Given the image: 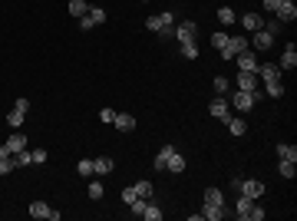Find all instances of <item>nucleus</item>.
<instances>
[{
	"label": "nucleus",
	"mask_w": 297,
	"mask_h": 221,
	"mask_svg": "<svg viewBox=\"0 0 297 221\" xmlns=\"http://www.w3.org/2000/svg\"><path fill=\"white\" fill-rule=\"evenodd\" d=\"M234 188H238L241 195H248L251 202H258L261 195H264V182H258V178H241V182L234 185Z\"/></svg>",
	"instance_id": "1"
},
{
	"label": "nucleus",
	"mask_w": 297,
	"mask_h": 221,
	"mask_svg": "<svg viewBox=\"0 0 297 221\" xmlns=\"http://www.w3.org/2000/svg\"><path fill=\"white\" fill-rule=\"evenodd\" d=\"M27 109H30V102H27V99H17V102H13V109L7 112L10 129H20V126H23V119H27Z\"/></svg>",
	"instance_id": "2"
},
{
	"label": "nucleus",
	"mask_w": 297,
	"mask_h": 221,
	"mask_svg": "<svg viewBox=\"0 0 297 221\" xmlns=\"http://www.w3.org/2000/svg\"><path fill=\"white\" fill-rule=\"evenodd\" d=\"M248 50V37H228V43L222 46V56L224 60H234L238 53H244Z\"/></svg>",
	"instance_id": "3"
},
{
	"label": "nucleus",
	"mask_w": 297,
	"mask_h": 221,
	"mask_svg": "<svg viewBox=\"0 0 297 221\" xmlns=\"http://www.w3.org/2000/svg\"><path fill=\"white\" fill-rule=\"evenodd\" d=\"M27 212L33 215V218H40V221H56V218H60V212H53L47 202H30Z\"/></svg>",
	"instance_id": "4"
},
{
	"label": "nucleus",
	"mask_w": 297,
	"mask_h": 221,
	"mask_svg": "<svg viewBox=\"0 0 297 221\" xmlns=\"http://www.w3.org/2000/svg\"><path fill=\"white\" fill-rule=\"evenodd\" d=\"M20 148H27V136H23V132H13V136L0 146V155H13V152H20Z\"/></svg>",
	"instance_id": "5"
},
{
	"label": "nucleus",
	"mask_w": 297,
	"mask_h": 221,
	"mask_svg": "<svg viewBox=\"0 0 297 221\" xmlns=\"http://www.w3.org/2000/svg\"><path fill=\"white\" fill-rule=\"evenodd\" d=\"M261 99V89L258 92H234V106H238V112H248V109H254V102Z\"/></svg>",
	"instance_id": "6"
},
{
	"label": "nucleus",
	"mask_w": 297,
	"mask_h": 221,
	"mask_svg": "<svg viewBox=\"0 0 297 221\" xmlns=\"http://www.w3.org/2000/svg\"><path fill=\"white\" fill-rule=\"evenodd\" d=\"M238 89L241 92H258L261 89V79H258V73H238Z\"/></svg>",
	"instance_id": "7"
},
{
	"label": "nucleus",
	"mask_w": 297,
	"mask_h": 221,
	"mask_svg": "<svg viewBox=\"0 0 297 221\" xmlns=\"http://www.w3.org/2000/svg\"><path fill=\"white\" fill-rule=\"evenodd\" d=\"M212 116H215V119H228V116H231V102H228V99H224V96H215V99H212Z\"/></svg>",
	"instance_id": "8"
},
{
	"label": "nucleus",
	"mask_w": 297,
	"mask_h": 221,
	"mask_svg": "<svg viewBox=\"0 0 297 221\" xmlns=\"http://www.w3.org/2000/svg\"><path fill=\"white\" fill-rule=\"evenodd\" d=\"M175 37L182 40V43H192V40L198 37V23H195V20H185L182 27H175Z\"/></svg>",
	"instance_id": "9"
},
{
	"label": "nucleus",
	"mask_w": 297,
	"mask_h": 221,
	"mask_svg": "<svg viewBox=\"0 0 297 221\" xmlns=\"http://www.w3.org/2000/svg\"><path fill=\"white\" fill-rule=\"evenodd\" d=\"M258 79H264V83H271V79H281V66L278 63H258Z\"/></svg>",
	"instance_id": "10"
},
{
	"label": "nucleus",
	"mask_w": 297,
	"mask_h": 221,
	"mask_svg": "<svg viewBox=\"0 0 297 221\" xmlns=\"http://www.w3.org/2000/svg\"><path fill=\"white\" fill-rule=\"evenodd\" d=\"M241 27L248 30V33H258V30H264V17H261V13H244Z\"/></svg>",
	"instance_id": "11"
},
{
	"label": "nucleus",
	"mask_w": 297,
	"mask_h": 221,
	"mask_svg": "<svg viewBox=\"0 0 297 221\" xmlns=\"http://www.w3.org/2000/svg\"><path fill=\"white\" fill-rule=\"evenodd\" d=\"M238 70H244V73H254V70H258V56L248 53V50H244V53H238Z\"/></svg>",
	"instance_id": "12"
},
{
	"label": "nucleus",
	"mask_w": 297,
	"mask_h": 221,
	"mask_svg": "<svg viewBox=\"0 0 297 221\" xmlns=\"http://www.w3.org/2000/svg\"><path fill=\"white\" fill-rule=\"evenodd\" d=\"M112 126H116L119 132H132V129H136V119H132L129 112H116V119H112Z\"/></svg>",
	"instance_id": "13"
},
{
	"label": "nucleus",
	"mask_w": 297,
	"mask_h": 221,
	"mask_svg": "<svg viewBox=\"0 0 297 221\" xmlns=\"http://www.w3.org/2000/svg\"><path fill=\"white\" fill-rule=\"evenodd\" d=\"M281 70H294L297 66V46L294 43H288V50H284V56H281Z\"/></svg>",
	"instance_id": "14"
},
{
	"label": "nucleus",
	"mask_w": 297,
	"mask_h": 221,
	"mask_svg": "<svg viewBox=\"0 0 297 221\" xmlns=\"http://www.w3.org/2000/svg\"><path fill=\"white\" fill-rule=\"evenodd\" d=\"M274 13H278L281 23H291V20H297V7H294V3H281Z\"/></svg>",
	"instance_id": "15"
},
{
	"label": "nucleus",
	"mask_w": 297,
	"mask_h": 221,
	"mask_svg": "<svg viewBox=\"0 0 297 221\" xmlns=\"http://www.w3.org/2000/svg\"><path fill=\"white\" fill-rule=\"evenodd\" d=\"M224 126H228V132H231V136H244V132H248L244 119H238V116H228V119H224Z\"/></svg>",
	"instance_id": "16"
},
{
	"label": "nucleus",
	"mask_w": 297,
	"mask_h": 221,
	"mask_svg": "<svg viewBox=\"0 0 297 221\" xmlns=\"http://www.w3.org/2000/svg\"><path fill=\"white\" fill-rule=\"evenodd\" d=\"M202 218H205V221H222V218H224V205H205Z\"/></svg>",
	"instance_id": "17"
},
{
	"label": "nucleus",
	"mask_w": 297,
	"mask_h": 221,
	"mask_svg": "<svg viewBox=\"0 0 297 221\" xmlns=\"http://www.w3.org/2000/svg\"><path fill=\"white\" fill-rule=\"evenodd\" d=\"M165 168L172 172V175H182V172H185V158L178 155V152H172V158L165 162Z\"/></svg>",
	"instance_id": "18"
},
{
	"label": "nucleus",
	"mask_w": 297,
	"mask_h": 221,
	"mask_svg": "<svg viewBox=\"0 0 297 221\" xmlns=\"http://www.w3.org/2000/svg\"><path fill=\"white\" fill-rule=\"evenodd\" d=\"M172 152H175V146H162V148H158V155H155V168H158V172L165 168V162L172 158Z\"/></svg>",
	"instance_id": "19"
},
{
	"label": "nucleus",
	"mask_w": 297,
	"mask_h": 221,
	"mask_svg": "<svg viewBox=\"0 0 297 221\" xmlns=\"http://www.w3.org/2000/svg\"><path fill=\"white\" fill-rule=\"evenodd\" d=\"M278 172H281V175H284V178H288V182H294V175H297V165H294V162H291V158H281Z\"/></svg>",
	"instance_id": "20"
},
{
	"label": "nucleus",
	"mask_w": 297,
	"mask_h": 221,
	"mask_svg": "<svg viewBox=\"0 0 297 221\" xmlns=\"http://www.w3.org/2000/svg\"><path fill=\"white\" fill-rule=\"evenodd\" d=\"M271 43H274V37H271L268 30H258V33H254V46H258V50H271Z\"/></svg>",
	"instance_id": "21"
},
{
	"label": "nucleus",
	"mask_w": 297,
	"mask_h": 221,
	"mask_svg": "<svg viewBox=\"0 0 297 221\" xmlns=\"http://www.w3.org/2000/svg\"><path fill=\"white\" fill-rule=\"evenodd\" d=\"M70 13H73L76 20L86 17V13H89V3H86V0H70Z\"/></svg>",
	"instance_id": "22"
},
{
	"label": "nucleus",
	"mask_w": 297,
	"mask_h": 221,
	"mask_svg": "<svg viewBox=\"0 0 297 221\" xmlns=\"http://www.w3.org/2000/svg\"><path fill=\"white\" fill-rule=\"evenodd\" d=\"M93 172L96 175H109L112 172V158H93Z\"/></svg>",
	"instance_id": "23"
},
{
	"label": "nucleus",
	"mask_w": 297,
	"mask_h": 221,
	"mask_svg": "<svg viewBox=\"0 0 297 221\" xmlns=\"http://www.w3.org/2000/svg\"><path fill=\"white\" fill-rule=\"evenodd\" d=\"M251 205H254V202H251L248 195H241V192H238V212H234V215H238V221H244V215H248V208H251Z\"/></svg>",
	"instance_id": "24"
},
{
	"label": "nucleus",
	"mask_w": 297,
	"mask_h": 221,
	"mask_svg": "<svg viewBox=\"0 0 297 221\" xmlns=\"http://www.w3.org/2000/svg\"><path fill=\"white\" fill-rule=\"evenodd\" d=\"M278 155H281V158H291V162H297V146H288V142H278Z\"/></svg>",
	"instance_id": "25"
},
{
	"label": "nucleus",
	"mask_w": 297,
	"mask_h": 221,
	"mask_svg": "<svg viewBox=\"0 0 297 221\" xmlns=\"http://www.w3.org/2000/svg\"><path fill=\"white\" fill-rule=\"evenodd\" d=\"M205 205H224V195L218 192V188H208V192H205Z\"/></svg>",
	"instance_id": "26"
},
{
	"label": "nucleus",
	"mask_w": 297,
	"mask_h": 221,
	"mask_svg": "<svg viewBox=\"0 0 297 221\" xmlns=\"http://www.w3.org/2000/svg\"><path fill=\"white\" fill-rule=\"evenodd\" d=\"M264 86H268V96H271V99L284 96V83H281V79H271V83H264Z\"/></svg>",
	"instance_id": "27"
},
{
	"label": "nucleus",
	"mask_w": 297,
	"mask_h": 221,
	"mask_svg": "<svg viewBox=\"0 0 297 221\" xmlns=\"http://www.w3.org/2000/svg\"><path fill=\"white\" fill-rule=\"evenodd\" d=\"M76 172H79V175H83V178L96 175V172H93V158H79V165H76Z\"/></svg>",
	"instance_id": "28"
},
{
	"label": "nucleus",
	"mask_w": 297,
	"mask_h": 221,
	"mask_svg": "<svg viewBox=\"0 0 297 221\" xmlns=\"http://www.w3.org/2000/svg\"><path fill=\"white\" fill-rule=\"evenodd\" d=\"M17 168V162H13V155H0V175H10Z\"/></svg>",
	"instance_id": "29"
},
{
	"label": "nucleus",
	"mask_w": 297,
	"mask_h": 221,
	"mask_svg": "<svg viewBox=\"0 0 297 221\" xmlns=\"http://www.w3.org/2000/svg\"><path fill=\"white\" fill-rule=\"evenodd\" d=\"M218 23L231 27V23H234V10H231V7H222V10H218Z\"/></svg>",
	"instance_id": "30"
},
{
	"label": "nucleus",
	"mask_w": 297,
	"mask_h": 221,
	"mask_svg": "<svg viewBox=\"0 0 297 221\" xmlns=\"http://www.w3.org/2000/svg\"><path fill=\"white\" fill-rule=\"evenodd\" d=\"M86 192H89V198H93V202H99V198H102V182H99V178H93Z\"/></svg>",
	"instance_id": "31"
},
{
	"label": "nucleus",
	"mask_w": 297,
	"mask_h": 221,
	"mask_svg": "<svg viewBox=\"0 0 297 221\" xmlns=\"http://www.w3.org/2000/svg\"><path fill=\"white\" fill-rule=\"evenodd\" d=\"M132 188H136V195H139V198H152V182H136Z\"/></svg>",
	"instance_id": "32"
},
{
	"label": "nucleus",
	"mask_w": 297,
	"mask_h": 221,
	"mask_svg": "<svg viewBox=\"0 0 297 221\" xmlns=\"http://www.w3.org/2000/svg\"><path fill=\"white\" fill-rule=\"evenodd\" d=\"M142 218H146V221H158V218H162L158 205H152V202H148V205H146V212H142Z\"/></svg>",
	"instance_id": "33"
},
{
	"label": "nucleus",
	"mask_w": 297,
	"mask_h": 221,
	"mask_svg": "<svg viewBox=\"0 0 297 221\" xmlns=\"http://www.w3.org/2000/svg\"><path fill=\"white\" fill-rule=\"evenodd\" d=\"M244 221H264V208L251 205V208H248V215H244Z\"/></svg>",
	"instance_id": "34"
},
{
	"label": "nucleus",
	"mask_w": 297,
	"mask_h": 221,
	"mask_svg": "<svg viewBox=\"0 0 297 221\" xmlns=\"http://www.w3.org/2000/svg\"><path fill=\"white\" fill-rule=\"evenodd\" d=\"M89 17H93V23L99 27V23H106V10H102V7H89Z\"/></svg>",
	"instance_id": "35"
},
{
	"label": "nucleus",
	"mask_w": 297,
	"mask_h": 221,
	"mask_svg": "<svg viewBox=\"0 0 297 221\" xmlns=\"http://www.w3.org/2000/svg\"><path fill=\"white\" fill-rule=\"evenodd\" d=\"M224 43H228V33H224V30H218V33H212V46H215V50H222Z\"/></svg>",
	"instance_id": "36"
},
{
	"label": "nucleus",
	"mask_w": 297,
	"mask_h": 221,
	"mask_svg": "<svg viewBox=\"0 0 297 221\" xmlns=\"http://www.w3.org/2000/svg\"><path fill=\"white\" fill-rule=\"evenodd\" d=\"M146 205H148V198H136V202H129V208H132V215H139V218H142Z\"/></svg>",
	"instance_id": "37"
},
{
	"label": "nucleus",
	"mask_w": 297,
	"mask_h": 221,
	"mask_svg": "<svg viewBox=\"0 0 297 221\" xmlns=\"http://www.w3.org/2000/svg\"><path fill=\"white\" fill-rule=\"evenodd\" d=\"M13 162H17V165H33V162H30V152H27V148L13 152Z\"/></svg>",
	"instance_id": "38"
},
{
	"label": "nucleus",
	"mask_w": 297,
	"mask_h": 221,
	"mask_svg": "<svg viewBox=\"0 0 297 221\" xmlns=\"http://www.w3.org/2000/svg\"><path fill=\"white\" fill-rule=\"evenodd\" d=\"M264 27H268V33H271V37H278L281 30H284V23H281V20L274 17V20H268V23H264Z\"/></svg>",
	"instance_id": "39"
},
{
	"label": "nucleus",
	"mask_w": 297,
	"mask_h": 221,
	"mask_svg": "<svg viewBox=\"0 0 297 221\" xmlns=\"http://www.w3.org/2000/svg\"><path fill=\"white\" fill-rule=\"evenodd\" d=\"M182 53H185V60H195V56H198V46H195V40H192V43H182Z\"/></svg>",
	"instance_id": "40"
},
{
	"label": "nucleus",
	"mask_w": 297,
	"mask_h": 221,
	"mask_svg": "<svg viewBox=\"0 0 297 221\" xmlns=\"http://www.w3.org/2000/svg\"><path fill=\"white\" fill-rule=\"evenodd\" d=\"M30 162H33V165H43V162H47V152H43V148H33V152H30Z\"/></svg>",
	"instance_id": "41"
},
{
	"label": "nucleus",
	"mask_w": 297,
	"mask_h": 221,
	"mask_svg": "<svg viewBox=\"0 0 297 221\" xmlns=\"http://www.w3.org/2000/svg\"><path fill=\"white\" fill-rule=\"evenodd\" d=\"M215 92H218V96L228 92V79H224V76H215Z\"/></svg>",
	"instance_id": "42"
},
{
	"label": "nucleus",
	"mask_w": 297,
	"mask_h": 221,
	"mask_svg": "<svg viewBox=\"0 0 297 221\" xmlns=\"http://www.w3.org/2000/svg\"><path fill=\"white\" fill-rule=\"evenodd\" d=\"M136 198H139V195H136V188H132V185H129V188H122V202H126V205L136 202Z\"/></svg>",
	"instance_id": "43"
},
{
	"label": "nucleus",
	"mask_w": 297,
	"mask_h": 221,
	"mask_svg": "<svg viewBox=\"0 0 297 221\" xmlns=\"http://www.w3.org/2000/svg\"><path fill=\"white\" fill-rule=\"evenodd\" d=\"M99 119H102V122H106V126H109V122H112V119H116V109H109V106H106V109H102V112H99Z\"/></svg>",
	"instance_id": "44"
},
{
	"label": "nucleus",
	"mask_w": 297,
	"mask_h": 221,
	"mask_svg": "<svg viewBox=\"0 0 297 221\" xmlns=\"http://www.w3.org/2000/svg\"><path fill=\"white\" fill-rule=\"evenodd\" d=\"M96 23H93V17H89V13H86V17H79V30H93Z\"/></svg>",
	"instance_id": "45"
},
{
	"label": "nucleus",
	"mask_w": 297,
	"mask_h": 221,
	"mask_svg": "<svg viewBox=\"0 0 297 221\" xmlns=\"http://www.w3.org/2000/svg\"><path fill=\"white\" fill-rule=\"evenodd\" d=\"M146 27L152 30V33H158V27H162V23H158V17H148V20H146Z\"/></svg>",
	"instance_id": "46"
},
{
	"label": "nucleus",
	"mask_w": 297,
	"mask_h": 221,
	"mask_svg": "<svg viewBox=\"0 0 297 221\" xmlns=\"http://www.w3.org/2000/svg\"><path fill=\"white\" fill-rule=\"evenodd\" d=\"M278 7H281V0H264V10H268V13H274Z\"/></svg>",
	"instance_id": "47"
}]
</instances>
